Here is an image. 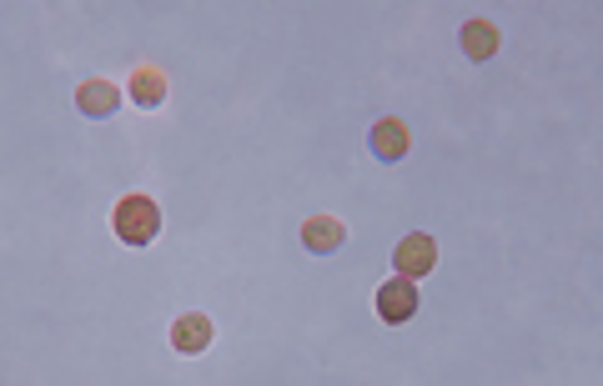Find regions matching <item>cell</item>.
Returning <instances> with one entry per match:
<instances>
[{
	"instance_id": "6da1fadb",
	"label": "cell",
	"mask_w": 603,
	"mask_h": 386,
	"mask_svg": "<svg viewBox=\"0 0 603 386\" xmlns=\"http://www.w3.org/2000/svg\"><path fill=\"white\" fill-rule=\"evenodd\" d=\"M111 226H116V236L126 246H151V241H157V232H161V211H157V201H151V196H141V191L121 196Z\"/></svg>"
},
{
	"instance_id": "7a4b0ae2",
	"label": "cell",
	"mask_w": 603,
	"mask_h": 386,
	"mask_svg": "<svg viewBox=\"0 0 603 386\" xmlns=\"http://www.w3.org/2000/svg\"><path fill=\"white\" fill-rule=\"evenodd\" d=\"M378 316L387 326H403L418 316V282L413 276H393V282L378 286Z\"/></svg>"
},
{
	"instance_id": "3957f363",
	"label": "cell",
	"mask_w": 603,
	"mask_h": 386,
	"mask_svg": "<svg viewBox=\"0 0 603 386\" xmlns=\"http://www.w3.org/2000/svg\"><path fill=\"white\" fill-rule=\"evenodd\" d=\"M393 266H397V276H428V271L438 266V241L428 232H413V236H403L397 241V251H393Z\"/></svg>"
},
{
	"instance_id": "277c9868",
	"label": "cell",
	"mask_w": 603,
	"mask_h": 386,
	"mask_svg": "<svg viewBox=\"0 0 603 386\" xmlns=\"http://www.w3.org/2000/svg\"><path fill=\"white\" fill-rule=\"evenodd\" d=\"M76 111L86 121H111L121 111V90L111 80H81L76 90Z\"/></svg>"
},
{
	"instance_id": "5b68a950",
	"label": "cell",
	"mask_w": 603,
	"mask_h": 386,
	"mask_svg": "<svg viewBox=\"0 0 603 386\" xmlns=\"http://www.w3.org/2000/svg\"><path fill=\"white\" fill-rule=\"evenodd\" d=\"M211 316H201V311H186L182 322L171 326V347L182 351V357H201V351L211 347Z\"/></svg>"
},
{
	"instance_id": "8992f818",
	"label": "cell",
	"mask_w": 603,
	"mask_h": 386,
	"mask_svg": "<svg viewBox=\"0 0 603 386\" xmlns=\"http://www.w3.org/2000/svg\"><path fill=\"white\" fill-rule=\"evenodd\" d=\"M458 46H463V55H468V61H493V55H499V46H503V36H499V26H493V21H468V26L458 30Z\"/></svg>"
},
{
	"instance_id": "52a82bcc",
	"label": "cell",
	"mask_w": 603,
	"mask_h": 386,
	"mask_svg": "<svg viewBox=\"0 0 603 386\" xmlns=\"http://www.w3.org/2000/svg\"><path fill=\"white\" fill-rule=\"evenodd\" d=\"M342 241H347V226H342L337 216H312V221H302V246H307V251H317V257L337 251Z\"/></svg>"
},
{
	"instance_id": "ba28073f",
	"label": "cell",
	"mask_w": 603,
	"mask_h": 386,
	"mask_svg": "<svg viewBox=\"0 0 603 386\" xmlns=\"http://www.w3.org/2000/svg\"><path fill=\"white\" fill-rule=\"evenodd\" d=\"M368 146H372V155H378V161H387V166H393V161H403V155H407V126H403V121H393V116H382L378 126H372Z\"/></svg>"
},
{
	"instance_id": "9c48e42d",
	"label": "cell",
	"mask_w": 603,
	"mask_h": 386,
	"mask_svg": "<svg viewBox=\"0 0 603 386\" xmlns=\"http://www.w3.org/2000/svg\"><path fill=\"white\" fill-rule=\"evenodd\" d=\"M132 101L141 105V111H151V105L167 101V76H161L157 65H141V71H132Z\"/></svg>"
}]
</instances>
